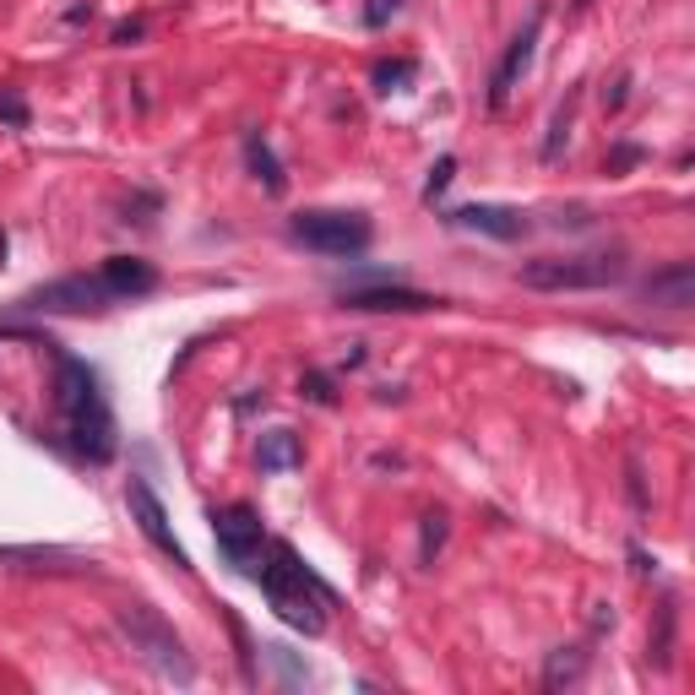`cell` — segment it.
Here are the masks:
<instances>
[{"instance_id":"cell-1","label":"cell","mask_w":695,"mask_h":695,"mask_svg":"<svg viewBox=\"0 0 695 695\" xmlns=\"http://www.w3.org/2000/svg\"><path fill=\"white\" fill-rule=\"evenodd\" d=\"M55 424H61V445L76 462H93L104 467L120 435H115V413H109V397H104V380L87 359H71L55 348Z\"/></svg>"},{"instance_id":"cell-2","label":"cell","mask_w":695,"mask_h":695,"mask_svg":"<svg viewBox=\"0 0 695 695\" xmlns=\"http://www.w3.org/2000/svg\"><path fill=\"white\" fill-rule=\"evenodd\" d=\"M261 598L272 603V614L299 635H320L326 631V609H337V592L320 581L316 570L299 560L294 544H272V555L261 560V570H251Z\"/></svg>"},{"instance_id":"cell-3","label":"cell","mask_w":695,"mask_h":695,"mask_svg":"<svg viewBox=\"0 0 695 695\" xmlns=\"http://www.w3.org/2000/svg\"><path fill=\"white\" fill-rule=\"evenodd\" d=\"M115 625H120V635L130 641V652H136L158 680H169V685H196V663H190L186 641L169 631L147 603H126V609H115Z\"/></svg>"},{"instance_id":"cell-4","label":"cell","mask_w":695,"mask_h":695,"mask_svg":"<svg viewBox=\"0 0 695 695\" xmlns=\"http://www.w3.org/2000/svg\"><path fill=\"white\" fill-rule=\"evenodd\" d=\"M288 240L316 255H331V261H348V255L370 251L376 223L365 212H348V207H310V212L288 218Z\"/></svg>"},{"instance_id":"cell-5","label":"cell","mask_w":695,"mask_h":695,"mask_svg":"<svg viewBox=\"0 0 695 695\" xmlns=\"http://www.w3.org/2000/svg\"><path fill=\"white\" fill-rule=\"evenodd\" d=\"M625 277V255H538L527 266H516L522 288L538 294H566V288H609Z\"/></svg>"},{"instance_id":"cell-6","label":"cell","mask_w":695,"mask_h":695,"mask_svg":"<svg viewBox=\"0 0 695 695\" xmlns=\"http://www.w3.org/2000/svg\"><path fill=\"white\" fill-rule=\"evenodd\" d=\"M115 294L98 272H76V277H55V283H39L17 299L22 316H39V310H55V316H87V310H109Z\"/></svg>"},{"instance_id":"cell-7","label":"cell","mask_w":695,"mask_h":695,"mask_svg":"<svg viewBox=\"0 0 695 695\" xmlns=\"http://www.w3.org/2000/svg\"><path fill=\"white\" fill-rule=\"evenodd\" d=\"M212 538H218V549H223V560L234 570H255L261 560V516L255 506H223L212 510Z\"/></svg>"},{"instance_id":"cell-8","label":"cell","mask_w":695,"mask_h":695,"mask_svg":"<svg viewBox=\"0 0 695 695\" xmlns=\"http://www.w3.org/2000/svg\"><path fill=\"white\" fill-rule=\"evenodd\" d=\"M445 223L451 229H467V234H484V240H522L527 229H533V218L522 212V207H506V201H467V207H451L445 212Z\"/></svg>"},{"instance_id":"cell-9","label":"cell","mask_w":695,"mask_h":695,"mask_svg":"<svg viewBox=\"0 0 695 695\" xmlns=\"http://www.w3.org/2000/svg\"><path fill=\"white\" fill-rule=\"evenodd\" d=\"M441 294L424 288H402V283H376V288H343V310H365V316H424L441 310Z\"/></svg>"},{"instance_id":"cell-10","label":"cell","mask_w":695,"mask_h":695,"mask_svg":"<svg viewBox=\"0 0 695 695\" xmlns=\"http://www.w3.org/2000/svg\"><path fill=\"white\" fill-rule=\"evenodd\" d=\"M126 506H130V522L147 533V544H158V549H164L175 566L190 570L186 544L175 538V527H169V510H164V501L152 495V484H147V478H130V484H126Z\"/></svg>"},{"instance_id":"cell-11","label":"cell","mask_w":695,"mask_h":695,"mask_svg":"<svg viewBox=\"0 0 695 695\" xmlns=\"http://www.w3.org/2000/svg\"><path fill=\"white\" fill-rule=\"evenodd\" d=\"M538 33H544V17H533L516 39L506 44V55L495 65V76H489V109H506L510 93H516V82L527 76V65H533V50H538Z\"/></svg>"},{"instance_id":"cell-12","label":"cell","mask_w":695,"mask_h":695,"mask_svg":"<svg viewBox=\"0 0 695 695\" xmlns=\"http://www.w3.org/2000/svg\"><path fill=\"white\" fill-rule=\"evenodd\" d=\"M98 277L109 283L115 305H130V299H141V294H152V288H158V266H152V261H141V255H109V261L98 266Z\"/></svg>"},{"instance_id":"cell-13","label":"cell","mask_w":695,"mask_h":695,"mask_svg":"<svg viewBox=\"0 0 695 695\" xmlns=\"http://www.w3.org/2000/svg\"><path fill=\"white\" fill-rule=\"evenodd\" d=\"M641 294H646L657 310H691L695 305V266L691 261H674V266L652 272V277L641 283Z\"/></svg>"},{"instance_id":"cell-14","label":"cell","mask_w":695,"mask_h":695,"mask_svg":"<svg viewBox=\"0 0 695 695\" xmlns=\"http://www.w3.org/2000/svg\"><path fill=\"white\" fill-rule=\"evenodd\" d=\"M255 467L261 473H294V467H305V441L294 430H266L255 441Z\"/></svg>"},{"instance_id":"cell-15","label":"cell","mask_w":695,"mask_h":695,"mask_svg":"<svg viewBox=\"0 0 695 695\" xmlns=\"http://www.w3.org/2000/svg\"><path fill=\"white\" fill-rule=\"evenodd\" d=\"M245 169H251V180H261L266 196L288 190V175H283V164H277V152H272V141L261 130H245Z\"/></svg>"},{"instance_id":"cell-16","label":"cell","mask_w":695,"mask_h":695,"mask_svg":"<svg viewBox=\"0 0 695 695\" xmlns=\"http://www.w3.org/2000/svg\"><path fill=\"white\" fill-rule=\"evenodd\" d=\"M674 631H680V603L674 598H663L657 603V625H652V668H668L674 663Z\"/></svg>"},{"instance_id":"cell-17","label":"cell","mask_w":695,"mask_h":695,"mask_svg":"<svg viewBox=\"0 0 695 695\" xmlns=\"http://www.w3.org/2000/svg\"><path fill=\"white\" fill-rule=\"evenodd\" d=\"M581 668H587V652H581V646H560V652H549V663H544V691L576 685Z\"/></svg>"},{"instance_id":"cell-18","label":"cell","mask_w":695,"mask_h":695,"mask_svg":"<svg viewBox=\"0 0 695 695\" xmlns=\"http://www.w3.org/2000/svg\"><path fill=\"white\" fill-rule=\"evenodd\" d=\"M445 533H451V516L445 510H424V522H419V566H435Z\"/></svg>"},{"instance_id":"cell-19","label":"cell","mask_w":695,"mask_h":695,"mask_svg":"<svg viewBox=\"0 0 695 695\" xmlns=\"http://www.w3.org/2000/svg\"><path fill=\"white\" fill-rule=\"evenodd\" d=\"M451 180H456V152H445V158H435L430 180H424V190H419V196H424V207H435V201L445 196V186H451Z\"/></svg>"},{"instance_id":"cell-20","label":"cell","mask_w":695,"mask_h":695,"mask_svg":"<svg viewBox=\"0 0 695 695\" xmlns=\"http://www.w3.org/2000/svg\"><path fill=\"white\" fill-rule=\"evenodd\" d=\"M299 391H305V402H316V408H337V380L326 376V370H305Z\"/></svg>"},{"instance_id":"cell-21","label":"cell","mask_w":695,"mask_h":695,"mask_svg":"<svg viewBox=\"0 0 695 695\" xmlns=\"http://www.w3.org/2000/svg\"><path fill=\"white\" fill-rule=\"evenodd\" d=\"M413 61H380L376 65V93H402V82H413Z\"/></svg>"},{"instance_id":"cell-22","label":"cell","mask_w":695,"mask_h":695,"mask_svg":"<svg viewBox=\"0 0 695 695\" xmlns=\"http://www.w3.org/2000/svg\"><path fill=\"white\" fill-rule=\"evenodd\" d=\"M0 120L11 130H28V120H33V109H28V98L17 87H0Z\"/></svg>"},{"instance_id":"cell-23","label":"cell","mask_w":695,"mask_h":695,"mask_svg":"<svg viewBox=\"0 0 695 695\" xmlns=\"http://www.w3.org/2000/svg\"><path fill=\"white\" fill-rule=\"evenodd\" d=\"M152 212H164V196H158V190H136L126 201V218H120V223H152Z\"/></svg>"},{"instance_id":"cell-24","label":"cell","mask_w":695,"mask_h":695,"mask_svg":"<svg viewBox=\"0 0 695 695\" xmlns=\"http://www.w3.org/2000/svg\"><path fill=\"white\" fill-rule=\"evenodd\" d=\"M397 11H402V0H365V11H359V22H365V28L376 33V28H386V22H391Z\"/></svg>"},{"instance_id":"cell-25","label":"cell","mask_w":695,"mask_h":695,"mask_svg":"<svg viewBox=\"0 0 695 695\" xmlns=\"http://www.w3.org/2000/svg\"><path fill=\"white\" fill-rule=\"evenodd\" d=\"M566 136H570V104L560 109V115H555V126H549V141H544V158H549V164H555V158L566 152Z\"/></svg>"},{"instance_id":"cell-26","label":"cell","mask_w":695,"mask_h":695,"mask_svg":"<svg viewBox=\"0 0 695 695\" xmlns=\"http://www.w3.org/2000/svg\"><path fill=\"white\" fill-rule=\"evenodd\" d=\"M141 39H147V22H141V17L115 22V33H109V44H115V50H130V44H141Z\"/></svg>"},{"instance_id":"cell-27","label":"cell","mask_w":695,"mask_h":695,"mask_svg":"<svg viewBox=\"0 0 695 695\" xmlns=\"http://www.w3.org/2000/svg\"><path fill=\"white\" fill-rule=\"evenodd\" d=\"M266 657H272V663L283 668V680H288V685H305V680H310V674H305V668L294 663V652H288V646H266Z\"/></svg>"},{"instance_id":"cell-28","label":"cell","mask_w":695,"mask_h":695,"mask_svg":"<svg viewBox=\"0 0 695 695\" xmlns=\"http://www.w3.org/2000/svg\"><path fill=\"white\" fill-rule=\"evenodd\" d=\"M646 158V147H635V141H620L614 152H609V175H625V169H635Z\"/></svg>"},{"instance_id":"cell-29","label":"cell","mask_w":695,"mask_h":695,"mask_svg":"<svg viewBox=\"0 0 695 695\" xmlns=\"http://www.w3.org/2000/svg\"><path fill=\"white\" fill-rule=\"evenodd\" d=\"M625 98H631V71H620V76H614V87L603 93V104H609V109H625Z\"/></svg>"},{"instance_id":"cell-30","label":"cell","mask_w":695,"mask_h":695,"mask_svg":"<svg viewBox=\"0 0 695 695\" xmlns=\"http://www.w3.org/2000/svg\"><path fill=\"white\" fill-rule=\"evenodd\" d=\"M625 489H631V506L646 510V489H641V467H635V462L625 467Z\"/></svg>"},{"instance_id":"cell-31","label":"cell","mask_w":695,"mask_h":695,"mask_svg":"<svg viewBox=\"0 0 695 695\" xmlns=\"http://www.w3.org/2000/svg\"><path fill=\"white\" fill-rule=\"evenodd\" d=\"M587 223H592V212H581V207H576V212H560V218H555V229H587Z\"/></svg>"},{"instance_id":"cell-32","label":"cell","mask_w":695,"mask_h":695,"mask_svg":"<svg viewBox=\"0 0 695 695\" xmlns=\"http://www.w3.org/2000/svg\"><path fill=\"white\" fill-rule=\"evenodd\" d=\"M631 566H635V576H652V570H657V560H652L641 544H631Z\"/></svg>"},{"instance_id":"cell-33","label":"cell","mask_w":695,"mask_h":695,"mask_svg":"<svg viewBox=\"0 0 695 695\" xmlns=\"http://www.w3.org/2000/svg\"><path fill=\"white\" fill-rule=\"evenodd\" d=\"M255 408H266V391H251V397L234 402V413H255Z\"/></svg>"},{"instance_id":"cell-34","label":"cell","mask_w":695,"mask_h":695,"mask_svg":"<svg viewBox=\"0 0 695 695\" xmlns=\"http://www.w3.org/2000/svg\"><path fill=\"white\" fill-rule=\"evenodd\" d=\"M587 6H592V0H570V11H587Z\"/></svg>"}]
</instances>
